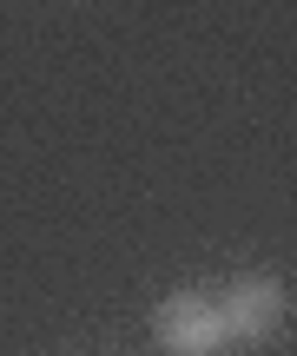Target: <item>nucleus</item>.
<instances>
[{"instance_id":"nucleus-2","label":"nucleus","mask_w":297,"mask_h":356,"mask_svg":"<svg viewBox=\"0 0 297 356\" xmlns=\"http://www.w3.org/2000/svg\"><path fill=\"white\" fill-rule=\"evenodd\" d=\"M284 310H291V297L271 270H245V277H232L218 291V317H225L232 343H271L284 330Z\"/></svg>"},{"instance_id":"nucleus-1","label":"nucleus","mask_w":297,"mask_h":356,"mask_svg":"<svg viewBox=\"0 0 297 356\" xmlns=\"http://www.w3.org/2000/svg\"><path fill=\"white\" fill-rule=\"evenodd\" d=\"M152 343L166 356H218L225 343H232V337H225V317H218V297H211V291H172V297H159Z\"/></svg>"}]
</instances>
